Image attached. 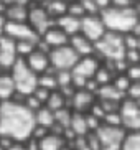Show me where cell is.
<instances>
[{
    "mask_svg": "<svg viewBox=\"0 0 140 150\" xmlns=\"http://www.w3.org/2000/svg\"><path fill=\"white\" fill-rule=\"evenodd\" d=\"M35 127V114L20 102H0V135L13 142H25Z\"/></svg>",
    "mask_w": 140,
    "mask_h": 150,
    "instance_id": "6da1fadb",
    "label": "cell"
},
{
    "mask_svg": "<svg viewBox=\"0 0 140 150\" xmlns=\"http://www.w3.org/2000/svg\"><path fill=\"white\" fill-rule=\"evenodd\" d=\"M101 18L104 22V27L107 31L112 33H129L134 27V23L139 20L135 12V7L130 8H115V7H105L104 10H101Z\"/></svg>",
    "mask_w": 140,
    "mask_h": 150,
    "instance_id": "7a4b0ae2",
    "label": "cell"
},
{
    "mask_svg": "<svg viewBox=\"0 0 140 150\" xmlns=\"http://www.w3.org/2000/svg\"><path fill=\"white\" fill-rule=\"evenodd\" d=\"M94 54L101 61H117L125 54V46L122 41V35L105 31L99 41L94 43Z\"/></svg>",
    "mask_w": 140,
    "mask_h": 150,
    "instance_id": "3957f363",
    "label": "cell"
},
{
    "mask_svg": "<svg viewBox=\"0 0 140 150\" xmlns=\"http://www.w3.org/2000/svg\"><path fill=\"white\" fill-rule=\"evenodd\" d=\"M10 76L15 84V91L23 96H28L36 89L38 86V76L26 66V63L23 59H17L13 63V66L8 69Z\"/></svg>",
    "mask_w": 140,
    "mask_h": 150,
    "instance_id": "277c9868",
    "label": "cell"
},
{
    "mask_svg": "<svg viewBox=\"0 0 140 150\" xmlns=\"http://www.w3.org/2000/svg\"><path fill=\"white\" fill-rule=\"evenodd\" d=\"M101 59L92 54V56H86V58H79V61L76 63V66L71 69L73 74V86L76 89H83L84 84L88 79H92L96 71L101 66Z\"/></svg>",
    "mask_w": 140,
    "mask_h": 150,
    "instance_id": "5b68a950",
    "label": "cell"
},
{
    "mask_svg": "<svg viewBox=\"0 0 140 150\" xmlns=\"http://www.w3.org/2000/svg\"><path fill=\"white\" fill-rule=\"evenodd\" d=\"M79 61V56L69 45L59 46L49 51V64L56 71H71Z\"/></svg>",
    "mask_w": 140,
    "mask_h": 150,
    "instance_id": "8992f818",
    "label": "cell"
},
{
    "mask_svg": "<svg viewBox=\"0 0 140 150\" xmlns=\"http://www.w3.org/2000/svg\"><path fill=\"white\" fill-rule=\"evenodd\" d=\"M26 23L35 30L36 35L41 36L45 31H48L54 25V20L46 13V10L43 8L41 4H30L28 5V20H26Z\"/></svg>",
    "mask_w": 140,
    "mask_h": 150,
    "instance_id": "52a82bcc",
    "label": "cell"
},
{
    "mask_svg": "<svg viewBox=\"0 0 140 150\" xmlns=\"http://www.w3.org/2000/svg\"><path fill=\"white\" fill-rule=\"evenodd\" d=\"M119 114H120V119H122V129L125 132L140 130V106L135 101H130V99L125 97L120 102Z\"/></svg>",
    "mask_w": 140,
    "mask_h": 150,
    "instance_id": "ba28073f",
    "label": "cell"
},
{
    "mask_svg": "<svg viewBox=\"0 0 140 150\" xmlns=\"http://www.w3.org/2000/svg\"><path fill=\"white\" fill-rule=\"evenodd\" d=\"M99 139L101 150H120L122 140L125 135V130L122 127H109V125H101L94 132Z\"/></svg>",
    "mask_w": 140,
    "mask_h": 150,
    "instance_id": "9c48e42d",
    "label": "cell"
},
{
    "mask_svg": "<svg viewBox=\"0 0 140 150\" xmlns=\"http://www.w3.org/2000/svg\"><path fill=\"white\" fill-rule=\"evenodd\" d=\"M105 31L107 30H105L104 22H102V18L99 13L97 15H84L81 18V30H79V33L84 38H88L89 41H92V43L101 40Z\"/></svg>",
    "mask_w": 140,
    "mask_h": 150,
    "instance_id": "30bf717a",
    "label": "cell"
},
{
    "mask_svg": "<svg viewBox=\"0 0 140 150\" xmlns=\"http://www.w3.org/2000/svg\"><path fill=\"white\" fill-rule=\"evenodd\" d=\"M4 35L12 38L13 41H36L40 40V36L35 33V30L28 25L26 22L23 23H5V30Z\"/></svg>",
    "mask_w": 140,
    "mask_h": 150,
    "instance_id": "8fae6325",
    "label": "cell"
},
{
    "mask_svg": "<svg viewBox=\"0 0 140 150\" xmlns=\"http://www.w3.org/2000/svg\"><path fill=\"white\" fill-rule=\"evenodd\" d=\"M96 102V96L86 89H78L74 93V96L69 99V109L73 112H79V114H88L89 109L92 107V104Z\"/></svg>",
    "mask_w": 140,
    "mask_h": 150,
    "instance_id": "7c38bea8",
    "label": "cell"
},
{
    "mask_svg": "<svg viewBox=\"0 0 140 150\" xmlns=\"http://www.w3.org/2000/svg\"><path fill=\"white\" fill-rule=\"evenodd\" d=\"M23 61L26 63V66L30 68L36 76L43 74L45 71L51 66V64H49V54L43 53V51H40V50H36V48H35V51L28 54Z\"/></svg>",
    "mask_w": 140,
    "mask_h": 150,
    "instance_id": "4fadbf2b",
    "label": "cell"
},
{
    "mask_svg": "<svg viewBox=\"0 0 140 150\" xmlns=\"http://www.w3.org/2000/svg\"><path fill=\"white\" fill-rule=\"evenodd\" d=\"M45 43L48 45L49 50H54V48H59V46H64V45L69 43V36L66 35L61 28H58L56 25H53L48 31H45L43 35L40 36Z\"/></svg>",
    "mask_w": 140,
    "mask_h": 150,
    "instance_id": "5bb4252c",
    "label": "cell"
},
{
    "mask_svg": "<svg viewBox=\"0 0 140 150\" xmlns=\"http://www.w3.org/2000/svg\"><path fill=\"white\" fill-rule=\"evenodd\" d=\"M68 45L74 50V53L78 54L79 58H86V56H92V54H94V43L89 41L88 38H84L81 33L71 36Z\"/></svg>",
    "mask_w": 140,
    "mask_h": 150,
    "instance_id": "9a60e30c",
    "label": "cell"
},
{
    "mask_svg": "<svg viewBox=\"0 0 140 150\" xmlns=\"http://www.w3.org/2000/svg\"><path fill=\"white\" fill-rule=\"evenodd\" d=\"M54 25H56L58 28H61L63 31H64L66 35L69 36H74L79 33V30H81V18H76L73 17V15H63V17L56 18L54 20Z\"/></svg>",
    "mask_w": 140,
    "mask_h": 150,
    "instance_id": "2e32d148",
    "label": "cell"
},
{
    "mask_svg": "<svg viewBox=\"0 0 140 150\" xmlns=\"http://www.w3.org/2000/svg\"><path fill=\"white\" fill-rule=\"evenodd\" d=\"M4 17L8 23H23L28 20V5H7Z\"/></svg>",
    "mask_w": 140,
    "mask_h": 150,
    "instance_id": "e0dca14e",
    "label": "cell"
},
{
    "mask_svg": "<svg viewBox=\"0 0 140 150\" xmlns=\"http://www.w3.org/2000/svg\"><path fill=\"white\" fill-rule=\"evenodd\" d=\"M96 99L99 101H115V102H122L125 99V94H122L115 88L114 84H104V86H99L96 93Z\"/></svg>",
    "mask_w": 140,
    "mask_h": 150,
    "instance_id": "ac0fdd59",
    "label": "cell"
},
{
    "mask_svg": "<svg viewBox=\"0 0 140 150\" xmlns=\"http://www.w3.org/2000/svg\"><path fill=\"white\" fill-rule=\"evenodd\" d=\"M15 84H13V79L10 76L8 71L5 73H0V102H7L12 101V97L15 96Z\"/></svg>",
    "mask_w": 140,
    "mask_h": 150,
    "instance_id": "d6986e66",
    "label": "cell"
},
{
    "mask_svg": "<svg viewBox=\"0 0 140 150\" xmlns=\"http://www.w3.org/2000/svg\"><path fill=\"white\" fill-rule=\"evenodd\" d=\"M41 5L53 20L66 15V10H68V0H45Z\"/></svg>",
    "mask_w": 140,
    "mask_h": 150,
    "instance_id": "ffe728a7",
    "label": "cell"
},
{
    "mask_svg": "<svg viewBox=\"0 0 140 150\" xmlns=\"http://www.w3.org/2000/svg\"><path fill=\"white\" fill-rule=\"evenodd\" d=\"M66 145V140L58 134L48 132L40 140V150H63Z\"/></svg>",
    "mask_w": 140,
    "mask_h": 150,
    "instance_id": "44dd1931",
    "label": "cell"
},
{
    "mask_svg": "<svg viewBox=\"0 0 140 150\" xmlns=\"http://www.w3.org/2000/svg\"><path fill=\"white\" fill-rule=\"evenodd\" d=\"M68 129L74 134V137H84V135H88L89 132H88V125H86V117H84V114L73 112L69 127H68Z\"/></svg>",
    "mask_w": 140,
    "mask_h": 150,
    "instance_id": "7402d4cb",
    "label": "cell"
},
{
    "mask_svg": "<svg viewBox=\"0 0 140 150\" xmlns=\"http://www.w3.org/2000/svg\"><path fill=\"white\" fill-rule=\"evenodd\" d=\"M38 88H43V89H46V91H49V93H53V91L58 89L56 69H54V68L49 66L43 74L38 76Z\"/></svg>",
    "mask_w": 140,
    "mask_h": 150,
    "instance_id": "603a6c76",
    "label": "cell"
},
{
    "mask_svg": "<svg viewBox=\"0 0 140 150\" xmlns=\"http://www.w3.org/2000/svg\"><path fill=\"white\" fill-rule=\"evenodd\" d=\"M35 125H40V127L49 130L54 125V112L46 106H43L40 110L35 112Z\"/></svg>",
    "mask_w": 140,
    "mask_h": 150,
    "instance_id": "cb8c5ba5",
    "label": "cell"
},
{
    "mask_svg": "<svg viewBox=\"0 0 140 150\" xmlns=\"http://www.w3.org/2000/svg\"><path fill=\"white\" fill-rule=\"evenodd\" d=\"M45 106L48 107V109H51L53 112H56V110H59V109H63V107H69L68 106V99H66L64 96H63L59 91H53L51 94H49V97H48V101H46V104Z\"/></svg>",
    "mask_w": 140,
    "mask_h": 150,
    "instance_id": "d4e9b609",
    "label": "cell"
},
{
    "mask_svg": "<svg viewBox=\"0 0 140 150\" xmlns=\"http://www.w3.org/2000/svg\"><path fill=\"white\" fill-rule=\"evenodd\" d=\"M120 150H140V130L125 132Z\"/></svg>",
    "mask_w": 140,
    "mask_h": 150,
    "instance_id": "484cf974",
    "label": "cell"
},
{
    "mask_svg": "<svg viewBox=\"0 0 140 150\" xmlns=\"http://www.w3.org/2000/svg\"><path fill=\"white\" fill-rule=\"evenodd\" d=\"M36 43H33V41H15V51H17L18 59H25L30 53H33L36 48Z\"/></svg>",
    "mask_w": 140,
    "mask_h": 150,
    "instance_id": "4316f807",
    "label": "cell"
},
{
    "mask_svg": "<svg viewBox=\"0 0 140 150\" xmlns=\"http://www.w3.org/2000/svg\"><path fill=\"white\" fill-rule=\"evenodd\" d=\"M71 115H73V110L69 107H63V109L54 112V124L63 129H68L71 122Z\"/></svg>",
    "mask_w": 140,
    "mask_h": 150,
    "instance_id": "83f0119b",
    "label": "cell"
},
{
    "mask_svg": "<svg viewBox=\"0 0 140 150\" xmlns=\"http://www.w3.org/2000/svg\"><path fill=\"white\" fill-rule=\"evenodd\" d=\"M102 125H109V127H122V119L120 114L117 112H107L102 117Z\"/></svg>",
    "mask_w": 140,
    "mask_h": 150,
    "instance_id": "f1b7e54d",
    "label": "cell"
},
{
    "mask_svg": "<svg viewBox=\"0 0 140 150\" xmlns=\"http://www.w3.org/2000/svg\"><path fill=\"white\" fill-rule=\"evenodd\" d=\"M56 83H58V89L73 86V74H71V71H56Z\"/></svg>",
    "mask_w": 140,
    "mask_h": 150,
    "instance_id": "f546056e",
    "label": "cell"
},
{
    "mask_svg": "<svg viewBox=\"0 0 140 150\" xmlns=\"http://www.w3.org/2000/svg\"><path fill=\"white\" fill-rule=\"evenodd\" d=\"M112 84H114V86H115V88H117L122 94H127V91H129V88H130L132 81L129 79L125 74H117L114 79H112Z\"/></svg>",
    "mask_w": 140,
    "mask_h": 150,
    "instance_id": "4dcf8cb0",
    "label": "cell"
},
{
    "mask_svg": "<svg viewBox=\"0 0 140 150\" xmlns=\"http://www.w3.org/2000/svg\"><path fill=\"white\" fill-rule=\"evenodd\" d=\"M68 15H73L76 18H83L84 17V10H83V5L79 0H69L68 2V10H66Z\"/></svg>",
    "mask_w": 140,
    "mask_h": 150,
    "instance_id": "1f68e13d",
    "label": "cell"
},
{
    "mask_svg": "<svg viewBox=\"0 0 140 150\" xmlns=\"http://www.w3.org/2000/svg\"><path fill=\"white\" fill-rule=\"evenodd\" d=\"M23 106L26 107V109L30 110V112H33L35 114L36 110H40L41 107H43V104L36 99L33 94H28V96H25V101H23Z\"/></svg>",
    "mask_w": 140,
    "mask_h": 150,
    "instance_id": "d6a6232c",
    "label": "cell"
},
{
    "mask_svg": "<svg viewBox=\"0 0 140 150\" xmlns=\"http://www.w3.org/2000/svg\"><path fill=\"white\" fill-rule=\"evenodd\" d=\"M124 61L127 63L129 66L132 64H140V51L139 50H127L124 54Z\"/></svg>",
    "mask_w": 140,
    "mask_h": 150,
    "instance_id": "836d02e7",
    "label": "cell"
},
{
    "mask_svg": "<svg viewBox=\"0 0 140 150\" xmlns=\"http://www.w3.org/2000/svg\"><path fill=\"white\" fill-rule=\"evenodd\" d=\"M84 117H86V125H88V132L92 134V132H96L97 129L102 125V122L97 117H94V115H91L88 112V114H84Z\"/></svg>",
    "mask_w": 140,
    "mask_h": 150,
    "instance_id": "e575fe53",
    "label": "cell"
},
{
    "mask_svg": "<svg viewBox=\"0 0 140 150\" xmlns=\"http://www.w3.org/2000/svg\"><path fill=\"white\" fill-rule=\"evenodd\" d=\"M125 97L130 99V101H135V102L140 101V81H135V83L130 84V88H129Z\"/></svg>",
    "mask_w": 140,
    "mask_h": 150,
    "instance_id": "d590c367",
    "label": "cell"
},
{
    "mask_svg": "<svg viewBox=\"0 0 140 150\" xmlns=\"http://www.w3.org/2000/svg\"><path fill=\"white\" fill-rule=\"evenodd\" d=\"M122 41H124V46H125V51H127V50H137L139 38H135L132 33H124V35H122Z\"/></svg>",
    "mask_w": 140,
    "mask_h": 150,
    "instance_id": "8d00e7d4",
    "label": "cell"
},
{
    "mask_svg": "<svg viewBox=\"0 0 140 150\" xmlns=\"http://www.w3.org/2000/svg\"><path fill=\"white\" fill-rule=\"evenodd\" d=\"M124 74L127 76V78L132 81V83L140 81V64H132V66H129L127 71H125Z\"/></svg>",
    "mask_w": 140,
    "mask_h": 150,
    "instance_id": "74e56055",
    "label": "cell"
},
{
    "mask_svg": "<svg viewBox=\"0 0 140 150\" xmlns=\"http://www.w3.org/2000/svg\"><path fill=\"white\" fill-rule=\"evenodd\" d=\"M31 94H33V96H35L36 99H38V101H40V102H41V104L45 106V104H46V101H48L49 94H51V93H49V91H46V89H43V88H38V86H36V89H35V91H33Z\"/></svg>",
    "mask_w": 140,
    "mask_h": 150,
    "instance_id": "f35d334b",
    "label": "cell"
},
{
    "mask_svg": "<svg viewBox=\"0 0 140 150\" xmlns=\"http://www.w3.org/2000/svg\"><path fill=\"white\" fill-rule=\"evenodd\" d=\"M109 7H115V8H130V7H135L134 0H110Z\"/></svg>",
    "mask_w": 140,
    "mask_h": 150,
    "instance_id": "ab89813d",
    "label": "cell"
},
{
    "mask_svg": "<svg viewBox=\"0 0 140 150\" xmlns=\"http://www.w3.org/2000/svg\"><path fill=\"white\" fill-rule=\"evenodd\" d=\"M5 5H30V0H4Z\"/></svg>",
    "mask_w": 140,
    "mask_h": 150,
    "instance_id": "60d3db41",
    "label": "cell"
},
{
    "mask_svg": "<svg viewBox=\"0 0 140 150\" xmlns=\"http://www.w3.org/2000/svg\"><path fill=\"white\" fill-rule=\"evenodd\" d=\"M129 33H132L135 38H140V20H137V22L134 23V27H132V30L129 31Z\"/></svg>",
    "mask_w": 140,
    "mask_h": 150,
    "instance_id": "b9f144b4",
    "label": "cell"
},
{
    "mask_svg": "<svg viewBox=\"0 0 140 150\" xmlns=\"http://www.w3.org/2000/svg\"><path fill=\"white\" fill-rule=\"evenodd\" d=\"M7 150H28V149L25 147V144H23V142H15V144H13V145H10Z\"/></svg>",
    "mask_w": 140,
    "mask_h": 150,
    "instance_id": "7bdbcfd3",
    "label": "cell"
},
{
    "mask_svg": "<svg viewBox=\"0 0 140 150\" xmlns=\"http://www.w3.org/2000/svg\"><path fill=\"white\" fill-rule=\"evenodd\" d=\"M94 2L97 4V7H99L101 10H104L105 7H109L110 5V0H94Z\"/></svg>",
    "mask_w": 140,
    "mask_h": 150,
    "instance_id": "ee69618b",
    "label": "cell"
},
{
    "mask_svg": "<svg viewBox=\"0 0 140 150\" xmlns=\"http://www.w3.org/2000/svg\"><path fill=\"white\" fill-rule=\"evenodd\" d=\"M5 23H7V20H5L4 13H0V36L4 35V30H5Z\"/></svg>",
    "mask_w": 140,
    "mask_h": 150,
    "instance_id": "f6af8a7d",
    "label": "cell"
},
{
    "mask_svg": "<svg viewBox=\"0 0 140 150\" xmlns=\"http://www.w3.org/2000/svg\"><path fill=\"white\" fill-rule=\"evenodd\" d=\"M135 12H137V17H139V20H140V2H137V4H135Z\"/></svg>",
    "mask_w": 140,
    "mask_h": 150,
    "instance_id": "bcb514c9",
    "label": "cell"
},
{
    "mask_svg": "<svg viewBox=\"0 0 140 150\" xmlns=\"http://www.w3.org/2000/svg\"><path fill=\"white\" fill-rule=\"evenodd\" d=\"M5 7H7L5 2H0V13H4V12H5Z\"/></svg>",
    "mask_w": 140,
    "mask_h": 150,
    "instance_id": "7dc6e473",
    "label": "cell"
},
{
    "mask_svg": "<svg viewBox=\"0 0 140 150\" xmlns=\"http://www.w3.org/2000/svg\"><path fill=\"white\" fill-rule=\"evenodd\" d=\"M63 150H74V149H73V147H71L69 144H66V145L63 147Z\"/></svg>",
    "mask_w": 140,
    "mask_h": 150,
    "instance_id": "c3c4849f",
    "label": "cell"
},
{
    "mask_svg": "<svg viewBox=\"0 0 140 150\" xmlns=\"http://www.w3.org/2000/svg\"><path fill=\"white\" fill-rule=\"evenodd\" d=\"M30 2H31V4H43L45 0H30Z\"/></svg>",
    "mask_w": 140,
    "mask_h": 150,
    "instance_id": "681fc988",
    "label": "cell"
},
{
    "mask_svg": "<svg viewBox=\"0 0 140 150\" xmlns=\"http://www.w3.org/2000/svg\"><path fill=\"white\" fill-rule=\"evenodd\" d=\"M137 50L140 51V38H139V43H137Z\"/></svg>",
    "mask_w": 140,
    "mask_h": 150,
    "instance_id": "f907efd6",
    "label": "cell"
},
{
    "mask_svg": "<svg viewBox=\"0 0 140 150\" xmlns=\"http://www.w3.org/2000/svg\"><path fill=\"white\" fill-rule=\"evenodd\" d=\"M137 104H139V106H140V101H137Z\"/></svg>",
    "mask_w": 140,
    "mask_h": 150,
    "instance_id": "816d5d0a",
    "label": "cell"
},
{
    "mask_svg": "<svg viewBox=\"0 0 140 150\" xmlns=\"http://www.w3.org/2000/svg\"><path fill=\"white\" fill-rule=\"evenodd\" d=\"M0 150H5V149H2V147H0Z\"/></svg>",
    "mask_w": 140,
    "mask_h": 150,
    "instance_id": "f5cc1de1",
    "label": "cell"
},
{
    "mask_svg": "<svg viewBox=\"0 0 140 150\" xmlns=\"http://www.w3.org/2000/svg\"><path fill=\"white\" fill-rule=\"evenodd\" d=\"M68 2H69V0H68Z\"/></svg>",
    "mask_w": 140,
    "mask_h": 150,
    "instance_id": "db71d44e",
    "label": "cell"
}]
</instances>
